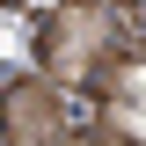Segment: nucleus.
I'll return each instance as SVG.
<instances>
[{
    "label": "nucleus",
    "mask_w": 146,
    "mask_h": 146,
    "mask_svg": "<svg viewBox=\"0 0 146 146\" xmlns=\"http://www.w3.org/2000/svg\"><path fill=\"white\" fill-rule=\"evenodd\" d=\"M7 139H15V146L66 139V110H58L51 80H15V88H7Z\"/></svg>",
    "instance_id": "nucleus-2"
},
{
    "label": "nucleus",
    "mask_w": 146,
    "mask_h": 146,
    "mask_svg": "<svg viewBox=\"0 0 146 146\" xmlns=\"http://www.w3.org/2000/svg\"><path fill=\"white\" fill-rule=\"evenodd\" d=\"M139 7H146V0H139ZM139 44H146V36H139Z\"/></svg>",
    "instance_id": "nucleus-3"
},
{
    "label": "nucleus",
    "mask_w": 146,
    "mask_h": 146,
    "mask_svg": "<svg viewBox=\"0 0 146 146\" xmlns=\"http://www.w3.org/2000/svg\"><path fill=\"white\" fill-rule=\"evenodd\" d=\"M36 58H44V73L66 80V88H95V95H117V102H124V73L146 58V44L124 36V22L110 15V7L66 0V7H51L44 29H36Z\"/></svg>",
    "instance_id": "nucleus-1"
}]
</instances>
